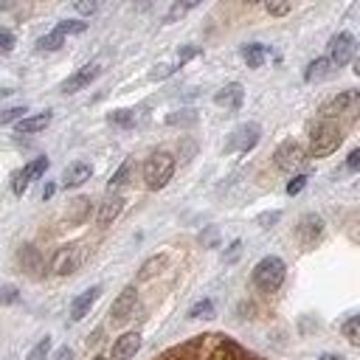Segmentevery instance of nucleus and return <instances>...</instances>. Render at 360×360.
<instances>
[{"mask_svg":"<svg viewBox=\"0 0 360 360\" xmlns=\"http://www.w3.org/2000/svg\"><path fill=\"white\" fill-rule=\"evenodd\" d=\"M278 217H281L278 211H270V214H262V217H259V225H264V228H267V225H273V222H278Z\"/></svg>","mask_w":360,"mask_h":360,"instance_id":"43","label":"nucleus"},{"mask_svg":"<svg viewBox=\"0 0 360 360\" xmlns=\"http://www.w3.org/2000/svg\"><path fill=\"white\" fill-rule=\"evenodd\" d=\"M284 276H287V267H284V262L278 256H264L253 267V284L262 292H276L284 284Z\"/></svg>","mask_w":360,"mask_h":360,"instance_id":"4","label":"nucleus"},{"mask_svg":"<svg viewBox=\"0 0 360 360\" xmlns=\"http://www.w3.org/2000/svg\"><path fill=\"white\" fill-rule=\"evenodd\" d=\"M166 262H169V259H166L163 253H158V256L146 259V262H143V267L138 270V281H149V278H155V276L166 267Z\"/></svg>","mask_w":360,"mask_h":360,"instance_id":"22","label":"nucleus"},{"mask_svg":"<svg viewBox=\"0 0 360 360\" xmlns=\"http://www.w3.org/2000/svg\"><path fill=\"white\" fill-rule=\"evenodd\" d=\"M48 352H51V338L45 335V338L31 349V354H28L25 360H45V357H48Z\"/></svg>","mask_w":360,"mask_h":360,"instance_id":"31","label":"nucleus"},{"mask_svg":"<svg viewBox=\"0 0 360 360\" xmlns=\"http://www.w3.org/2000/svg\"><path fill=\"white\" fill-rule=\"evenodd\" d=\"M321 231H323V219H321L318 214H304V217L298 219V225H295V233H298V239H301L304 248L315 245L318 236H321Z\"/></svg>","mask_w":360,"mask_h":360,"instance_id":"13","label":"nucleus"},{"mask_svg":"<svg viewBox=\"0 0 360 360\" xmlns=\"http://www.w3.org/2000/svg\"><path fill=\"white\" fill-rule=\"evenodd\" d=\"M141 174H143L146 188H149V191H158V188H163V186L172 180V174H174V158H172L169 152H152V155L143 160Z\"/></svg>","mask_w":360,"mask_h":360,"instance_id":"3","label":"nucleus"},{"mask_svg":"<svg viewBox=\"0 0 360 360\" xmlns=\"http://www.w3.org/2000/svg\"><path fill=\"white\" fill-rule=\"evenodd\" d=\"M96 8H98V0H76V11H79V14H84V17H87V14H93Z\"/></svg>","mask_w":360,"mask_h":360,"instance_id":"37","label":"nucleus"},{"mask_svg":"<svg viewBox=\"0 0 360 360\" xmlns=\"http://www.w3.org/2000/svg\"><path fill=\"white\" fill-rule=\"evenodd\" d=\"M138 349H141V335H138V332H124V335L112 343L110 360H129Z\"/></svg>","mask_w":360,"mask_h":360,"instance_id":"15","label":"nucleus"},{"mask_svg":"<svg viewBox=\"0 0 360 360\" xmlns=\"http://www.w3.org/2000/svg\"><path fill=\"white\" fill-rule=\"evenodd\" d=\"M8 93H11V90H8V87H0V98H6V96H8Z\"/></svg>","mask_w":360,"mask_h":360,"instance_id":"49","label":"nucleus"},{"mask_svg":"<svg viewBox=\"0 0 360 360\" xmlns=\"http://www.w3.org/2000/svg\"><path fill=\"white\" fill-rule=\"evenodd\" d=\"M242 98H245V87L239 82H228L225 87H219L214 93V104L217 107H225V110H239L242 107Z\"/></svg>","mask_w":360,"mask_h":360,"instance_id":"14","label":"nucleus"},{"mask_svg":"<svg viewBox=\"0 0 360 360\" xmlns=\"http://www.w3.org/2000/svg\"><path fill=\"white\" fill-rule=\"evenodd\" d=\"M0 301H3V304H14V301H17V290H14V287H3V290H0Z\"/></svg>","mask_w":360,"mask_h":360,"instance_id":"42","label":"nucleus"},{"mask_svg":"<svg viewBox=\"0 0 360 360\" xmlns=\"http://www.w3.org/2000/svg\"><path fill=\"white\" fill-rule=\"evenodd\" d=\"M98 295H101V287H90V290H84L82 295H76V298L70 301V321H82V318L90 312V307L98 301Z\"/></svg>","mask_w":360,"mask_h":360,"instance_id":"16","label":"nucleus"},{"mask_svg":"<svg viewBox=\"0 0 360 360\" xmlns=\"http://www.w3.org/2000/svg\"><path fill=\"white\" fill-rule=\"evenodd\" d=\"M93 360H107V357H93Z\"/></svg>","mask_w":360,"mask_h":360,"instance_id":"51","label":"nucleus"},{"mask_svg":"<svg viewBox=\"0 0 360 360\" xmlns=\"http://www.w3.org/2000/svg\"><path fill=\"white\" fill-rule=\"evenodd\" d=\"M121 208H124V197L121 194H107L104 202L98 205V225L107 228L110 222H115V217L121 214Z\"/></svg>","mask_w":360,"mask_h":360,"instance_id":"17","label":"nucleus"},{"mask_svg":"<svg viewBox=\"0 0 360 360\" xmlns=\"http://www.w3.org/2000/svg\"><path fill=\"white\" fill-rule=\"evenodd\" d=\"M6 6H8V0H0V11H3V8H6Z\"/></svg>","mask_w":360,"mask_h":360,"instance_id":"50","label":"nucleus"},{"mask_svg":"<svg viewBox=\"0 0 360 360\" xmlns=\"http://www.w3.org/2000/svg\"><path fill=\"white\" fill-rule=\"evenodd\" d=\"M84 256H87V248H84V245H65V248H59V250L53 253L51 270H53L56 276H70V273H76V270L82 267Z\"/></svg>","mask_w":360,"mask_h":360,"instance_id":"5","label":"nucleus"},{"mask_svg":"<svg viewBox=\"0 0 360 360\" xmlns=\"http://www.w3.org/2000/svg\"><path fill=\"white\" fill-rule=\"evenodd\" d=\"M304 186H307V174H295V177L287 183V194H298Z\"/></svg>","mask_w":360,"mask_h":360,"instance_id":"36","label":"nucleus"},{"mask_svg":"<svg viewBox=\"0 0 360 360\" xmlns=\"http://www.w3.org/2000/svg\"><path fill=\"white\" fill-rule=\"evenodd\" d=\"M53 360H76V357H73V352H70L68 346H62V349L56 352V357H53Z\"/></svg>","mask_w":360,"mask_h":360,"instance_id":"45","label":"nucleus"},{"mask_svg":"<svg viewBox=\"0 0 360 360\" xmlns=\"http://www.w3.org/2000/svg\"><path fill=\"white\" fill-rule=\"evenodd\" d=\"M45 169H48V158H45V155L34 158L31 163H25V166L11 177V191H14V194H22L31 180H37L39 174H45Z\"/></svg>","mask_w":360,"mask_h":360,"instance_id":"10","label":"nucleus"},{"mask_svg":"<svg viewBox=\"0 0 360 360\" xmlns=\"http://www.w3.org/2000/svg\"><path fill=\"white\" fill-rule=\"evenodd\" d=\"M340 141H343V132H340V127L335 124V121H318V124H312V129H309V155L312 158H326V155H332L338 146H340Z\"/></svg>","mask_w":360,"mask_h":360,"instance_id":"2","label":"nucleus"},{"mask_svg":"<svg viewBox=\"0 0 360 360\" xmlns=\"http://www.w3.org/2000/svg\"><path fill=\"white\" fill-rule=\"evenodd\" d=\"M239 248H242V242H239V239H236V242H233V245H231V250H228V253H225V262H233V259H236V253H239Z\"/></svg>","mask_w":360,"mask_h":360,"instance_id":"44","label":"nucleus"},{"mask_svg":"<svg viewBox=\"0 0 360 360\" xmlns=\"http://www.w3.org/2000/svg\"><path fill=\"white\" fill-rule=\"evenodd\" d=\"M188 318H214V301H211V298L197 301V304L188 309Z\"/></svg>","mask_w":360,"mask_h":360,"instance_id":"30","label":"nucleus"},{"mask_svg":"<svg viewBox=\"0 0 360 360\" xmlns=\"http://www.w3.org/2000/svg\"><path fill=\"white\" fill-rule=\"evenodd\" d=\"M62 42H65V37L53 28L51 34H45V37L37 42V48H39V51H56V48H62Z\"/></svg>","mask_w":360,"mask_h":360,"instance_id":"29","label":"nucleus"},{"mask_svg":"<svg viewBox=\"0 0 360 360\" xmlns=\"http://www.w3.org/2000/svg\"><path fill=\"white\" fill-rule=\"evenodd\" d=\"M259 135H262L259 124H253V121L250 124H242V127H236L231 132V138L225 143V152H248V149H253L259 143Z\"/></svg>","mask_w":360,"mask_h":360,"instance_id":"9","label":"nucleus"},{"mask_svg":"<svg viewBox=\"0 0 360 360\" xmlns=\"http://www.w3.org/2000/svg\"><path fill=\"white\" fill-rule=\"evenodd\" d=\"M343 335H346V340H349L352 346L360 343V315H352V318L343 323Z\"/></svg>","mask_w":360,"mask_h":360,"instance_id":"27","label":"nucleus"},{"mask_svg":"<svg viewBox=\"0 0 360 360\" xmlns=\"http://www.w3.org/2000/svg\"><path fill=\"white\" fill-rule=\"evenodd\" d=\"M132 169H135V160H124V163L118 166V172L110 177V183H107V191H110V194H118V188H121V186L129 180Z\"/></svg>","mask_w":360,"mask_h":360,"instance_id":"23","label":"nucleus"},{"mask_svg":"<svg viewBox=\"0 0 360 360\" xmlns=\"http://www.w3.org/2000/svg\"><path fill=\"white\" fill-rule=\"evenodd\" d=\"M357 104H360L357 90H343V93H338L335 98H329V101L321 107V118H323V121H335V118H340V115L354 118Z\"/></svg>","mask_w":360,"mask_h":360,"instance_id":"6","label":"nucleus"},{"mask_svg":"<svg viewBox=\"0 0 360 360\" xmlns=\"http://www.w3.org/2000/svg\"><path fill=\"white\" fill-rule=\"evenodd\" d=\"M194 121H197L194 110H183V112H174L166 118V124H194Z\"/></svg>","mask_w":360,"mask_h":360,"instance_id":"35","label":"nucleus"},{"mask_svg":"<svg viewBox=\"0 0 360 360\" xmlns=\"http://www.w3.org/2000/svg\"><path fill=\"white\" fill-rule=\"evenodd\" d=\"M270 56L267 45H259V42H250L242 48V59L248 62V68H262V62Z\"/></svg>","mask_w":360,"mask_h":360,"instance_id":"20","label":"nucleus"},{"mask_svg":"<svg viewBox=\"0 0 360 360\" xmlns=\"http://www.w3.org/2000/svg\"><path fill=\"white\" fill-rule=\"evenodd\" d=\"M98 73H101V65H98V62H90V65L79 68L73 76H68V79L59 84V90H62V93H79V90H84Z\"/></svg>","mask_w":360,"mask_h":360,"instance_id":"12","label":"nucleus"},{"mask_svg":"<svg viewBox=\"0 0 360 360\" xmlns=\"http://www.w3.org/2000/svg\"><path fill=\"white\" fill-rule=\"evenodd\" d=\"M48 197H53V183H48V186L42 188V200H48Z\"/></svg>","mask_w":360,"mask_h":360,"instance_id":"46","label":"nucleus"},{"mask_svg":"<svg viewBox=\"0 0 360 360\" xmlns=\"http://www.w3.org/2000/svg\"><path fill=\"white\" fill-rule=\"evenodd\" d=\"M321 360H343L340 354H321Z\"/></svg>","mask_w":360,"mask_h":360,"instance_id":"48","label":"nucleus"},{"mask_svg":"<svg viewBox=\"0 0 360 360\" xmlns=\"http://www.w3.org/2000/svg\"><path fill=\"white\" fill-rule=\"evenodd\" d=\"M329 73H332V65H329L326 56H321V59H312V62L307 65L304 79H307V82H321V79H326Z\"/></svg>","mask_w":360,"mask_h":360,"instance_id":"21","label":"nucleus"},{"mask_svg":"<svg viewBox=\"0 0 360 360\" xmlns=\"http://www.w3.org/2000/svg\"><path fill=\"white\" fill-rule=\"evenodd\" d=\"M352 56H354V37L349 34V31H340V34H335L332 39H329V65L332 68H343V65H349L352 62Z\"/></svg>","mask_w":360,"mask_h":360,"instance_id":"8","label":"nucleus"},{"mask_svg":"<svg viewBox=\"0 0 360 360\" xmlns=\"http://www.w3.org/2000/svg\"><path fill=\"white\" fill-rule=\"evenodd\" d=\"M11 48H14V34L0 28V51H11Z\"/></svg>","mask_w":360,"mask_h":360,"instance_id":"40","label":"nucleus"},{"mask_svg":"<svg viewBox=\"0 0 360 360\" xmlns=\"http://www.w3.org/2000/svg\"><path fill=\"white\" fill-rule=\"evenodd\" d=\"M304 160H307V152H304V146H301L298 141H284V143L273 152V163H276V169H281V172H298V169L304 166Z\"/></svg>","mask_w":360,"mask_h":360,"instance_id":"7","label":"nucleus"},{"mask_svg":"<svg viewBox=\"0 0 360 360\" xmlns=\"http://www.w3.org/2000/svg\"><path fill=\"white\" fill-rule=\"evenodd\" d=\"M56 31H59L62 37H70V34H84V31H87V22H82V20H62V22L56 25Z\"/></svg>","mask_w":360,"mask_h":360,"instance_id":"28","label":"nucleus"},{"mask_svg":"<svg viewBox=\"0 0 360 360\" xmlns=\"http://www.w3.org/2000/svg\"><path fill=\"white\" fill-rule=\"evenodd\" d=\"M87 208H90V202L84 200V197H79V200H73V211L68 214L73 222H82L84 217H87Z\"/></svg>","mask_w":360,"mask_h":360,"instance_id":"32","label":"nucleus"},{"mask_svg":"<svg viewBox=\"0 0 360 360\" xmlns=\"http://www.w3.org/2000/svg\"><path fill=\"white\" fill-rule=\"evenodd\" d=\"M264 6H267V11L270 14H276V17H284L287 11H290V0H264Z\"/></svg>","mask_w":360,"mask_h":360,"instance_id":"34","label":"nucleus"},{"mask_svg":"<svg viewBox=\"0 0 360 360\" xmlns=\"http://www.w3.org/2000/svg\"><path fill=\"white\" fill-rule=\"evenodd\" d=\"M51 110H45V112H37V115H28V118H20L17 121V132L20 135H34V132H39V129H45L48 124H51Z\"/></svg>","mask_w":360,"mask_h":360,"instance_id":"19","label":"nucleus"},{"mask_svg":"<svg viewBox=\"0 0 360 360\" xmlns=\"http://www.w3.org/2000/svg\"><path fill=\"white\" fill-rule=\"evenodd\" d=\"M357 166H360V149H352L349 152V160H346V169L349 172H357Z\"/></svg>","mask_w":360,"mask_h":360,"instance_id":"41","label":"nucleus"},{"mask_svg":"<svg viewBox=\"0 0 360 360\" xmlns=\"http://www.w3.org/2000/svg\"><path fill=\"white\" fill-rule=\"evenodd\" d=\"M177 70V65H160V68H155L152 73H149V79H166L169 73H174Z\"/></svg>","mask_w":360,"mask_h":360,"instance_id":"39","label":"nucleus"},{"mask_svg":"<svg viewBox=\"0 0 360 360\" xmlns=\"http://www.w3.org/2000/svg\"><path fill=\"white\" fill-rule=\"evenodd\" d=\"M107 121H110L112 127H124V129H129V127H135L138 115H135V110H112V112L107 115Z\"/></svg>","mask_w":360,"mask_h":360,"instance_id":"25","label":"nucleus"},{"mask_svg":"<svg viewBox=\"0 0 360 360\" xmlns=\"http://www.w3.org/2000/svg\"><path fill=\"white\" fill-rule=\"evenodd\" d=\"M84 180H90V163H84V160L70 163V166L65 169V174H62L65 188H76V186H82Z\"/></svg>","mask_w":360,"mask_h":360,"instance_id":"18","label":"nucleus"},{"mask_svg":"<svg viewBox=\"0 0 360 360\" xmlns=\"http://www.w3.org/2000/svg\"><path fill=\"white\" fill-rule=\"evenodd\" d=\"M200 3H202V0H174V3H172V8L166 11L163 22H177L180 17H186V14H188L194 6H200Z\"/></svg>","mask_w":360,"mask_h":360,"instance_id":"24","label":"nucleus"},{"mask_svg":"<svg viewBox=\"0 0 360 360\" xmlns=\"http://www.w3.org/2000/svg\"><path fill=\"white\" fill-rule=\"evenodd\" d=\"M197 53H200V48H194V45L180 48V51H177V65H183L186 59H191V56H197Z\"/></svg>","mask_w":360,"mask_h":360,"instance_id":"38","label":"nucleus"},{"mask_svg":"<svg viewBox=\"0 0 360 360\" xmlns=\"http://www.w3.org/2000/svg\"><path fill=\"white\" fill-rule=\"evenodd\" d=\"M135 304H138V290H135V284H129V287H124V290L118 292V298L112 301L110 321H112V323H124V321L135 312Z\"/></svg>","mask_w":360,"mask_h":360,"instance_id":"11","label":"nucleus"},{"mask_svg":"<svg viewBox=\"0 0 360 360\" xmlns=\"http://www.w3.org/2000/svg\"><path fill=\"white\" fill-rule=\"evenodd\" d=\"M214 236H217V231H214V228H211V231H208V233H205V239H202V242H205V245H214V242H217V239H214Z\"/></svg>","mask_w":360,"mask_h":360,"instance_id":"47","label":"nucleus"},{"mask_svg":"<svg viewBox=\"0 0 360 360\" xmlns=\"http://www.w3.org/2000/svg\"><path fill=\"white\" fill-rule=\"evenodd\" d=\"M25 107H8V110H0V127L3 124H11V121H17V118H25Z\"/></svg>","mask_w":360,"mask_h":360,"instance_id":"33","label":"nucleus"},{"mask_svg":"<svg viewBox=\"0 0 360 360\" xmlns=\"http://www.w3.org/2000/svg\"><path fill=\"white\" fill-rule=\"evenodd\" d=\"M155 360H264V357L253 354L250 349H245L239 340H233L228 335L205 332V335H194V338L166 349Z\"/></svg>","mask_w":360,"mask_h":360,"instance_id":"1","label":"nucleus"},{"mask_svg":"<svg viewBox=\"0 0 360 360\" xmlns=\"http://www.w3.org/2000/svg\"><path fill=\"white\" fill-rule=\"evenodd\" d=\"M39 253H37V248H31V245H25L22 250H20V264L28 270V273H39Z\"/></svg>","mask_w":360,"mask_h":360,"instance_id":"26","label":"nucleus"},{"mask_svg":"<svg viewBox=\"0 0 360 360\" xmlns=\"http://www.w3.org/2000/svg\"><path fill=\"white\" fill-rule=\"evenodd\" d=\"M248 3H262V0H248Z\"/></svg>","mask_w":360,"mask_h":360,"instance_id":"52","label":"nucleus"}]
</instances>
